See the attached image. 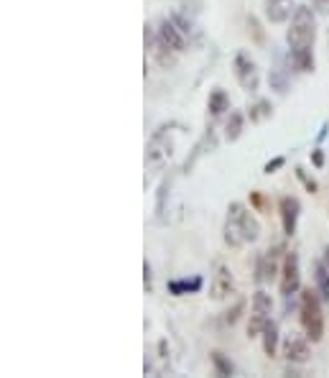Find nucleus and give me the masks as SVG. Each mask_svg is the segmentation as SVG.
Wrapping results in <instances>:
<instances>
[{
  "instance_id": "nucleus-1",
  "label": "nucleus",
  "mask_w": 329,
  "mask_h": 378,
  "mask_svg": "<svg viewBox=\"0 0 329 378\" xmlns=\"http://www.w3.org/2000/svg\"><path fill=\"white\" fill-rule=\"evenodd\" d=\"M289 59L294 70L314 72V41H317V16L309 6H299L291 16V26L286 33Z\"/></svg>"
},
{
  "instance_id": "nucleus-2",
  "label": "nucleus",
  "mask_w": 329,
  "mask_h": 378,
  "mask_svg": "<svg viewBox=\"0 0 329 378\" xmlns=\"http://www.w3.org/2000/svg\"><path fill=\"white\" fill-rule=\"evenodd\" d=\"M260 238V223L242 202H230L228 220H225V243L240 248L245 243H255Z\"/></svg>"
},
{
  "instance_id": "nucleus-3",
  "label": "nucleus",
  "mask_w": 329,
  "mask_h": 378,
  "mask_svg": "<svg viewBox=\"0 0 329 378\" xmlns=\"http://www.w3.org/2000/svg\"><path fill=\"white\" fill-rule=\"evenodd\" d=\"M299 320L304 327L306 338L311 343H319L324 338V314H322V296L319 291L304 289L299 294Z\"/></svg>"
},
{
  "instance_id": "nucleus-4",
  "label": "nucleus",
  "mask_w": 329,
  "mask_h": 378,
  "mask_svg": "<svg viewBox=\"0 0 329 378\" xmlns=\"http://www.w3.org/2000/svg\"><path fill=\"white\" fill-rule=\"evenodd\" d=\"M171 156H174V135H171V126H164L151 135L146 146V172H164L169 167Z\"/></svg>"
},
{
  "instance_id": "nucleus-5",
  "label": "nucleus",
  "mask_w": 329,
  "mask_h": 378,
  "mask_svg": "<svg viewBox=\"0 0 329 378\" xmlns=\"http://www.w3.org/2000/svg\"><path fill=\"white\" fill-rule=\"evenodd\" d=\"M233 70H235V79L240 82V87L245 92H258L260 87V72L255 59L247 52H238L233 59Z\"/></svg>"
},
{
  "instance_id": "nucleus-6",
  "label": "nucleus",
  "mask_w": 329,
  "mask_h": 378,
  "mask_svg": "<svg viewBox=\"0 0 329 378\" xmlns=\"http://www.w3.org/2000/svg\"><path fill=\"white\" fill-rule=\"evenodd\" d=\"M271 312H273V299L268 291L258 289L253 294V314H250V322H247V335L250 338H258L263 333V327L271 322Z\"/></svg>"
},
{
  "instance_id": "nucleus-7",
  "label": "nucleus",
  "mask_w": 329,
  "mask_h": 378,
  "mask_svg": "<svg viewBox=\"0 0 329 378\" xmlns=\"http://www.w3.org/2000/svg\"><path fill=\"white\" fill-rule=\"evenodd\" d=\"M301 287V269H299V256L296 253H286L281 261V296L291 299Z\"/></svg>"
},
{
  "instance_id": "nucleus-8",
  "label": "nucleus",
  "mask_w": 329,
  "mask_h": 378,
  "mask_svg": "<svg viewBox=\"0 0 329 378\" xmlns=\"http://www.w3.org/2000/svg\"><path fill=\"white\" fill-rule=\"evenodd\" d=\"M284 256H286L284 245H273V248H268L266 253H260L258 266H255V282H258V284L273 282V279H276V274H281L279 261Z\"/></svg>"
},
{
  "instance_id": "nucleus-9",
  "label": "nucleus",
  "mask_w": 329,
  "mask_h": 378,
  "mask_svg": "<svg viewBox=\"0 0 329 378\" xmlns=\"http://www.w3.org/2000/svg\"><path fill=\"white\" fill-rule=\"evenodd\" d=\"M279 215H281V228L289 238L296 233L299 225V215H301V202L299 197H281L279 202Z\"/></svg>"
},
{
  "instance_id": "nucleus-10",
  "label": "nucleus",
  "mask_w": 329,
  "mask_h": 378,
  "mask_svg": "<svg viewBox=\"0 0 329 378\" xmlns=\"http://www.w3.org/2000/svg\"><path fill=\"white\" fill-rule=\"evenodd\" d=\"M235 291V279H233V271L228 266H217L215 274H212V282H209V296L212 299H225Z\"/></svg>"
},
{
  "instance_id": "nucleus-11",
  "label": "nucleus",
  "mask_w": 329,
  "mask_h": 378,
  "mask_svg": "<svg viewBox=\"0 0 329 378\" xmlns=\"http://www.w3.org/2000/svg\"><path fill=\"white\" fill-rule=\"evenodd\" d=\"M159 39L164 41L166 46H171L177 54H182L184 49H186V39H189V36L177 26V21L174 18H164L159 26Z\"/></svg>"
},
{
  "instance_id": "nucleus-12",
  "label": "nucleus",
  "mask_w": 329,
  "mask_h": 378,
  "mask_svg": "<svg viewBox=\"0 0 329 378\" xmlns=\"http://www.w3.org/2000/svg\"><path fill=\"white\" fill-rule=\"evenodd\" d=\"M289 67H291V59H289V65H286L284 54L276 52V65H273L271 74H268V82H271V87L279 92V95H286L289 87H291V72H289Z\"/></svg>"
},
{
  "instance_id": "nucleus-13",
  "label": "nucleus",
  "mask_w": 329,
  "mask_h": 378,
  "mask_svg": "<svg viewBox=\"0 0 329 378\" xmlns=\"http://www.w3.org/2000/svg\"><path fill=\"white\" fill-rule=\"evenodd\" d=\"M215 148H217V133H215V128L209 126V128L204 130V135H202V138L196 141V146H194V151H191V154H189V159L184 161V172H191V169H194V164H196V161L202 159L204 154H212Z\"/></svg>"
},
{
  "instance_id": "nucleus-14",
  "label": "nucleus",
  "mask_w": 329,
  "mask_h": 378,
  "mask_svg": "<svg viewBox=\"0 0 329 378\" xmlns=\"http://www.w3.org/2000/svg\"><path fill=\"white\" fill-rule=\"evenodd\" d=\"M263 8H266V18L271 23H286L299 6L296 0H263Z\"/></svg>"
},
{
  "instance_id": "nucleus-15",
  "label": "nucleus",
  "mask_w": 329,
  "mask_h": 378,
  "mask_svg": "<svg viewBox=\"0 0 329 378\" xmlns=\"http://www.w3.org/2000/svg\"><path fill=\"white\" fill-rule=\"evenodd\" d=\"M309 338H299V335H289L284 343V355L286 360H291V363H304L309 360L311 350H309Z\"/></svg>"
},
{
  "instance_id": "nucleus-16",
  "label": "nucleus",
  "mask_w": 329,
  "mask_h": 378,
  "mask_svg": "<svg viewBox=\"0 0 329 378\" xmlns=\"http://www.w3.org/2000/svg\"><path fill=\"white\" fill-rule=\"evenodd\" d=\"M202 289V279L194 276V279H171L169 282V294L174 296H184V294H196Z\"/></svg>"
},
{
  "instance_id": "nucleus-17",
  "label": "nucleus",
  "mask_w": 329,
  "mask_h": 378,
  "mask_svg": "<svg viewBox=\"0 0 329 378\" xmlns=\"http://www.w3.org/2000/svg\"><path fill=\"white\" fill-rule=\"evenodd\" d=\"M207 108H209V113L215 118H220V116H225L230 110V95L222 87H215V90L209 92V100H207Z\"/></svg>"
},
{
  "instance_id": "nucleus-18",
  "label": "nucleus",
  "mask_w": 329,
  "mask_h": 378,
  "mask_svg": "<svg viewBox=\"0 0 329 378\" xmlns=\"http://www.w3.org/2000/svg\"><path fill=\"white\" fill-rule=\"evenodd\" d=\"M242 126H245V116H242L240 110H230V118L225 123V138L230 143H235L242 135Z\"/></svg>"
},
{
  "instance_id": "nucleus-19",
  "label": "nucleus",
  "mask_w": 329,
  "mask_h": 378,
  "mask_svg": "<svg viewBox=\"0 0 329 378\" xmlns=\"http://www.w3.org/2000/svg\"><path fill=\"white\" fill-rule=\"evenodd\" d=\"M260 338H263V352H266L268 358H273V355H276V350H279V325L271 320L266 327H263Z\"/></svg>"
},
{
  "instance_id": "nucleus-20",
  "label": "nucleus",
  "mask_w": 329,
  "mask_h": 378,
  "mask_svg": "<svg viewBox=\"0 0 329 378\" xmlns=\"http://www.w3.org/2000/svg\"><path fill=\"white\" fill-rule=\"evenodd\" d=\"M314 282H317V291L322 301L329 304V266L324 261H314Z\"/></svg>"
},
{
  "instance_id": "nucleus-21",
  "label": "nucleus",
  "mask_w": 329,
  "mask_h": 378,
  "mask_svg": "<svg viewBox=\"0 0 329 378\" xmlns=\"http://www.w3.org/2000/svg\"><path fill=\"white\" fill-rule=\"evenodd\" d=\"M171 184H174V177H164L161 179V184H159V194H156V220H164V212H166V197H169V189H171Z\"/></svg>"
},
{
  "instance_id": "nucleus-22",
  "label": "nucleus",
  "mask_w": 329,
  "mask_h": 378,
  "mask_svg": "<svg viewBox=\"0 0 329 378\" xmlns=\"http://www.w3.org/2000/svg\"><path fill=\"white\" fill-rule=\"evenodd\" d=\"M273 113V105L268 103V100H255L250 108H247V116H250V123H260L266 121V118H271Z\"/></svg>"
},
{
  "instance_id": "nucleus-23",
  "label": "nucleus",
  "mask_w": 329,
  "mask_h": 378,
  "mask_svg": "<svg viewBox=\"0 0 329 378\" xmlns=\"http://www.w3.org/2000/svg\"><path fill=\"white\" fill-rule=\"evenodd\" d=\"M212 363H215V371H217V376H233L235 373V365L230 363L225 355H222L220 350H215L212 352Z\"/></svg>"
},
{
  "instance_id": "nucleus-24",
  "label": "nucleus",
  "mask_w": 329,
  "mask_h": 378,
  "mask_svg": "<svg viewBox=\"0 0 329 378\" xmlns=\"http://www.w3.org/2000/svg\"><path fill=\"white\" fill-rule=\"evenodd\" d=\"M247 31L255 36V44H263V41H266V36H263V31H260V23L255 16H247Z\"/></svg>"
},
{
  "instance_id": "nucleus-25",
  "label": "nucleus",
  "mask_w": 329,
  "mask_h": 378,
  "mask_svg": "<svg viewBox=\"0 0 329 378\" xmlns=\"http://www.w3.org/2000/svg\"><path fill=\"white\" fill-rule=\"evenodd\" d=\"M296 177H299V179H301V184L306 187V192H311V194H314V192H317V189H319V187H317V182L311 179L309 174H306L301 167H296Z\"/></svg>"
},
{
  "instance_id": "nucleus-26",
  "label": "nucleus",
  "mask_w": 329,
  "mask_h": 378,
  "mask_svg": "<svg viewBox=\"0 0 329 378\" xmlns=\"http://www.w3.org/2000/svg\"><path fill=\"white\" fill-rule=\"evenodd\" d=\"M284 164H286L284 156H276V159H271V161L266 164V167H263V172H266V174H276L281 167H284Z\"/></svg>"
},
{
  "instance_id": "nucleus-27",
  "label": "nucleus",
  "mask_w": 329,
  "mask_h": 378,
  "mask_svg": "<svg viewBox=\"0 0 329 378\" xmlns=\"http://www.w3.org/2000/svg\"><path fill=\"white\" fill-rule=\"evenodd\" d=\"M242 309H245V301H238V304H235V307H233V312H228V322H230V325H235V322H238V320H240V312H242Z\"/></svg>"
},
{
  "instance_id": "nucleus-28",
  "label": "nucleus",
  "mask_w": 329,
  "mask_h": 378,
  "mask_svg": "<svg viewBox=\"0 0 329 378\" xmlns=\"http://www.w3.org/2000/svg\"><path fill=\"white\" fill-rule=\"evenodd\" d=\"M250 205L258 207V210H266V197L260 192H250Z\"/></svg>"
},
{
  "instance_id": "nucleus-29",
  "label": "nucleus",
  "mask_w": 329,
  "mask_h": 378,
  "mask_svg": "<svg viewBox=\"0 0 329 378\" xmlns=\"http://www.w3.org/2000/svg\"><path fill=\"white\" fill-rule=\"evenodd\" d=\"M311 164H314L317 169L324 167V151L322 148H314V151H311Z\"/></svg>"
},
{
  "instance_id": "nucleus-30",
  "label": "nucleus",
  "mask_w": 329,
  "mask_h": 378,
  "mask_svg": "<svg viewBox=\"0 0 329 378\" xmlns=\"http://www.w3.org/2000/svg\"><path fill=\"white\" fill-rule=\"evenodd\" d=\"M143 274H146V291H151L153 284H151V266H148V261L143 263Z\"/></svg>"
},
{
  "instance_id": "nucleus-31",
  "label": "nucleus",
  "mask_w": 329,
  "mask_h": 378,
  "mask_svg": "<svg viewBox=\"0 0 329 378\" xmlns=\"http://www.w3.org/2000/svg\"><path fill=\"white\" fill-rule=\"evenodd\" d=\"M314 8L317 11H329V0H314Z\"/></svg>"
},
{
  "instance_id": "nucleus-32",
  "label": "nucleus",
  "mask_w": 329,
  "mask_h": 378,
  "mask_svg": "<svg viewBox=\"0 0 329 378\" xmlns=\"http://www.w3.org/2000/svg\"><path fill=\"white\" fill-rule=\"evenodd\" d=\"M327 130H329V123H324L322 130H319V135H317V141H324V138H327Z\"/></svg>"
},
{
  "instance_id": "nucleus-33",
  "label": "nucleus",
  "mask_w": 329,
  "mask_h": 378,
  "mask_svg": "<svg viewBox=\"0 0 329 378\" xmlns=\"http://www.w3.org/2000/svg\"><path fill=\"white\" fill-rule=\"evenodd\" d=\"M324 263H327V266H329V245H327V248H324Z\"/></svg>"
}]
</instances>
